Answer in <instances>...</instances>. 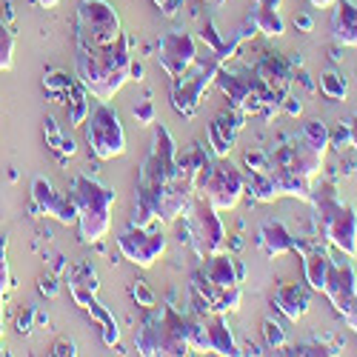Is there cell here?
Returning <instances> with one entry per match:
<instances>
[{"label":"cell","instance_id":"e0dca14e","mask_svg":"<svg viewBox=\"0 0 357 357\" xmlns=\"http://www.w3.org/2000/svg\"><path fill=\"white\" fill-rule=\"evenodd\" d=\"M241 129H243V114L234 112V109L218 114L215 121L209 123V146L215 149L218 158H226L231 152L234 137H237V132H241Z\"/></svg>","mask_w":357,"mask_h":357},{"label":"cell","instance_id":"7a4b0ae2","mask_svg":"<svg viewBox=\"0 0 357 357\" xmlns=\"http://www.w3.org/2000/svg\"><path fill=\"white\" fill-rule=\"evenodd\" d=\"M77 77L83 89L100 103H109L121 86L129 80V63H132V40L129 35H121L114 43L103 49H77Z\"/></svg>","mask_w":357,"mask_h":357},{"label":"cell","instance_id":"8992f818","mask_svg":"<svg viewBox=\"0 0 357 357\" xmlns=\"http://www.w3.org/2000/svg\"><path fill=\"white\" fill-rule=\"evenodd\" d=\"M220 66H223L220 57L212 49H206V54L197 52L195 63L183 75L172 77V109L177 114H183V117H195L197 109H200V100L206 95V89L215 83Z\"/></svg>","mask_w":357,"mask_h":357},{"label":"cell","instance_id":"5b68a950","mask_svg":"<svg viewBox=\"0 0 357 357\" xmlns=\"http://www.w3.org/2000/svg\"><path fill=\"white\" fill-rule=\"evenodd\" d=\"M69 195L75 197L77 206V229L83 243H98L109 234L112 226V206H114V192L95 177L77 174L72 181Z\"/></svg>","mask_w":357,"mask_h":357},{"label":"cell","instance_id":"30bf717a","mask_svg":"<svg viewBox=\"0 0 357 357\" xmlns=\"http://www.w3.org/2000/svg\"><path fill=\"white\" fill-rule=\"evenodd\" d=\"M243 192H246L243 172L231 166L229 160H218V163H212L209 177H206V183L200 186L197 195H203L218 212H223V209H234V206L241 203Z\"/></svg>","mask_w":357,"mask_h":357},{"label":"cell","instance_id":"ffe728a7","mask_svg":"<svg viewBox=\"0 0 357 357\" xmlns=\"http://www.w3.org/2000/svg\"><path fill=\"white\" fill-rule=\"evenodd\" d=\"M332 12V38L340 46L357 49V6L351 0H335Z\"/></svg>","mask_w":357,"mask_h":357},{"label":"cell","instance_id":"7402d4cb","mask_svg":"<svg viewBox=\"0 0 357 357\" xmlns=\"http://www.w3.org/2000/svg\"><path fill=\"white\" fill-rule=\"evenodd\" d=\"M206 335H209V351L223 354V357L241 354V349H237L234 335L229 329V323L223 320V314H206Z\"/></svg>","mask_w":357,"mask_h":357},{"label":"cell","instance_id":"ba28073f","mask_svg":"<svg viewBox=\"0 0 357 357\" xmlns=\"http://www.w3.org/2000/svg\"><path fill=\"white\" fill-rule=\"evenodd\" d=\"M83 129H86V143L98 160H112L126 152L123 123L109 103H100L89 112V117L83 121Z\"/></svg>","mask_w":357,"mask_h":357},{"label":"cell","instance_id":"277c9868","mask_svg":"<svg viewBox=\"0 0 357 357\" xmlns=\"http://www.w3.org/2000/svg\"><path fill=\"white\" fill-rule=\"evenodd\" d=\"M135 346L140 354H189V314L174 306H152L135 332Z\"/></svg>","mask_w":357,"mask_h":357},{"label":"cell","instance_id":"603a6c76","mask_svg":"<svg viewBox=\"0 0 357 357\" xmlns=\"http://www.w3.org/2000/svg\"><path fill=\"white\" fill-rule=\"evenodd\" d=\"M329 269H332V257L326 255L323 249H309V252H303V275H306L309 289L323 291L326 278H329Z\"/></svg>","mask_w":357,"mask_h":357},{"label":"cell","instance_id":"44dd1931","mask_svg":"<svg viewBox=\"0 0 357 357\" xmlns=\"http://www.w3.org/2000/svg\"><path fill=\"white\" fill-rule=\"evenodd\" d=\"M255 72H257V77L272 89V92L283 100L286 95H289V83H291V72H289V66L280 61V57H275V54H269V57H263V61L255 66Z\"/></svg>","mask_w":357,"mask_h":357},{"label":"cell","instance_id":"d590c367","mask_svg":"<svg viewBox=\"0 0 357 357\" xmlns=\"http://www.w3.org/2000/svg\"><path fill=\"white\" fill-rule=\"evenodd\" d=\"M280 109L289 112V114H301V112H303V103L297 100V98H291V95H286V98L280 100Z\"/></svg>","mask_w":357,"mask_h":357},{"label":"cell","instance_id":"836d02e7","mask_svg":"<svg viewBox=\"0 0 357 357\" xmlns=\"http://www.w3.org/2000/svg\"><path fill=\"white\" fill-rule=\"evenodd\" d=\"M132 297L137 301V306H143V309H152V306H155V294L149 291L143 283H135V286H132Z\"/></svg>","mask_w":357,"mask_h":357},{"label":"cell","instance_id":"4316f807","mask_svg":"<svg viewBox=\"0 0 357 357\" xmlns=\"http://www.w3.org/2000/svg\"><path fill=\"white\" fill-rule=\"evenodd\" d=\"M301 137L314 149V152H320V155H326V149L332 146V132L326 129L323 121H314V117L301 126Z\"/></svg>","mask_w":357,"mask_h":357},{"label":"cell","instance_id":"8d00e7d4","mask_svg":"<svg viewBox=\"0 0 357 357\" xmlns=\"http://www.w3.org/2000/svg\"><path fill=\"white\" fill-rule=\"evenodd\" d=\"M43 83H46V89H72V83L66 80V75H52Z\"/></svg>","mask_w":357,"mask_h":357},{"label":"cell","instance_id":"ee69618b","mask_svg":"<svg viewBox=\"0 0 357 357\" xmlns=\"http://www.w3.org/2000/svg\"><path fill=\"white\" fill-rule=\"evenodd\" d=\"M38 3H40L43 9H54V6H57V0H38Z\"/></svg>","mask_w":357,"mask_h":357},{"label":"cell","instance_id":"5bb4252c","mask_svg":"<svg viewBox=\"0 0 357 357\" xmlns=\"http://www.w3.org/2000/svg\"><path fill=\"white\" fill-rule=\"evenodd\" d=\"M323 291L329 294L332 306L346 314L354 301H357V275H354V266L349 260H332V269H329V278H326V286Z\"/></svg>","mask_w":357,"mask_h":357},{"label":"cell","instance_id":"ac0fdd59","mask_svg":"<svg viewBox=\"0 0 357 357\" xmlns=\"http://www.w3.org/2000/svg\"><path fill=\"white\" fill-rule=\"evenodd\" d=\"M275 306H278V312H280L286 320L297 323V320H301V317L309 312L312 294H309V289H306L303 283H283V286H278V291H275Z\"/></svg>","mask_w":357,"mask_h":357},{"label":"cell","instance_id":"6da1fadb","mask_svg":"<svg viewBox=\"0 0 357 357\" xmlns=\"http://www.w3.org/2000/svg\"><path fill=\"white\" fill-rule=\"evenodd\" d=\"M174 160H177V146L174 137L169 135L166 126L155 129L152 137V152L143 160L137 186H135V209L129 223L132 226H152L158 223V203L163 195V186L169 183V177L174 174Z\"/></svg>","mask_w":357,"mask_h":357},{"label":"cell","instance_id":"4fadbf2b","mask_svg":"<svg viewBox=\"0 0 357 357\" xmlns=\"http://www.w3.org/2000/svg\"><path fill=\"white\" fill-rule=\"evenodd\" d=\"M197 57V40L183 32V29H174V32H166L158 43V63L169 77L183 75Z\"/></svg>","mask_w":357,"mask_h":357},{"label":"cell","instance_id":"cb8c5ba5","mask_svg":"<svg viewBox=\"0 0 357 357\" xmlns=\"http://www.w3.org/2000/svg\"><path fill=\"white\" fill-rule=\"evenodd\" d=\"M243 181H246V192L260 200V203H272L278 200V189H275V181L269 169H246L243 172Z\"/></svg>","mask_w":357,"mask_h":357},{"label":"cell","instance_id":"d6986e66","mask_svg":"<svg viewBox=\"0 0 357 357\" xmlns=\"http://www.w3.org/2000/svg\"><path fill=\"white\" fill-rule=\"evenodd\" d=\"M257 246H260L263 255L278 257V255L294 252L297 241H294V234H291L280 220H266V223L257 229Z\"/></svg>","mask_w":357,"mask_h":357},{"label":"cell","instance_id":"f6af8a7d","mask_svg":"<svg viewBox=\"0 0 357 357\" xmlns=\"http://www.w3.org/2000/svg\"><path fill=\"white\" fill-rule=\"evenodd\" d=\"M255 3H263V6H280V0H255Z\"/></svg>","mask_w":357,"mask_h":357},{"label":"cell","instance_id":"3957f363","mask_svg":"<svg viewBox=\"0 0 357 357\" xmlns=\"http://www.w3.org/2000/svg\"><path fill=\"white\" fill-rule=\"evenodd\" d=\"M309 203L317 212L314 215L317 231L346 257H357V212H354V206H349L337 197L335 183H329V181H320V186L312 183Z\"/></svg>","mask_w":357,"mask_h":357},{"label":"cell","instance_id":"9c48e42d","mask_svg":"<svg viewBox=\"0 0 357 357\" xmlns=\"http://www.w3.org/2000/svg\"><path fill=\"white\" fill-rule=\"evenodd\" d=\"M186 218V234L189 243L195 246L197 257H209L226 246V229L218 218V209L206 200L203 195H195L189 209L183 212Z\"/></svg>","mask_w":357,"mask_h":357},{"label":"cell","instance_id":"e575fe53","mask_svg":"<svg viewBox=\"0 0 357 357\" xmlns=\"http://www.w3.org/2000/svg\"><path fill=\"white\" fill-rule=\"evenodd\" d=\"M332 143L340 146V149H343V146H351V126H349V121L340 123V126L332 132Z\"/></svg>","mask_w":357,"mask_h":357},{"label":"cell","instance_id":"52a82bcc","mask_svg":"<svg viewBox=\"0 0 357 357\" xmlns=\"http://www.w3.org/2000/svg\"><path fill=\"white\" fill-rule=\"evenodd\" d=\"M123 35L121 17L106 0H80L77 6V49H103Z\"/></svg>","mask_w":357,"mask_h":357},{"label":"cell","instance_id":"d6a6232c","mask_svg":"<svg viewBox=\"0 0 357 357\" xmlns=\"http://www.w3.org/2000/svg\"><path fill=\"white\" fill-rule=\"evenodd\" d=\"M72 103H75V106H72V123H75V126H83V121L89 117V112H92V106L86 103V95H77Z\"/></svg>","mask_w":357,"mask_h":357},{"label":"cell","instance_id":"f546056e","mask_svg":"<svg viewBox=\"0 0 357 357\" xmlns=\"http://www.w3.org/2000/svg\"><path fill=\"white\" fill-rule=\"evenodd\" d=\"M263 337H266V346L275 349V351L286 349V332L278 320H263Z\"/></svg>","mask_w":357,"mask_h":357},{"label":"cell","instance_id":"d4e9b609","mask_svg":"<svg viewBox=\"0 0 357 357\" xmlns=\"http://www.w3.org/2000/svg\"><path fill=\"white\" fill-rule=\"evenodd\" d=\"M249 20L255 23L257 32L269 35V38H280V35L286 32V23H283V17H280L278 6H263V3H255V9H252V15H249Z\"/></svg>","mask_w":357,"mask_h":357},{"label":"cell","instance_id":"7c38bea8","mask_svg":"<svg viewBox=\"0 0 357 357\" xmlns=\"http://www.w3.org/2000/svg\"><path fill=\"white\" fill-rule=\"evenodd\" d=\"M269 163L272 166H283V169H289L294 174L306 177V181H312V183L317 181L320 172H323V155L314 152V149L301 135L286 140L283 146H278L275 152H269Z\"/></svg>","mask_w":357,"mask_h":357},{"label":"cell","instance_id":"60d3db41","mask_svg":"<svg viewBox=\"0 0 357 357\" xmlns=\"http://www.w3.org/2000/svg\"><path fill=\"white\" fill-rule=\"evenodd\" d=\"M54 354H75V343H54Z\"/></svg>","mask_w":357,"mask_h":357},{"label":"cell","instance_id":"2e32d148","mask_svg":"<svg viewBox=\"0 0 357 357\" xmlns=\"http://www.w3.org/2000/svg\"><path fill=\"white\" fill-rule=\"evenodd\" d=\"M206 263H203V278L209 280V283H215V286H223V289H229V286H237L243 280V275H246V266L241 263V260H234L231 255H226L223 249L220 252H215V255H209V257H203Z\"/></svg>","mask_w":357,"mask_h":357},{"label":"cell","instance_id":"ab89813d","mask_svg":"<svg viewBox=\"0 0 357 357\" xmlns=\"http://www.w3.org/2000/svg\"><path fill=\"white\" fill-rule=\"evenodd\" d=\"M294 26L303 29V32H312V17H309V15H297V17H294Z\"/></svg>","mask_w":357,"mask_h":357},{"label":"cell","instance_id":"7bdbcfd3","mask_svg":"<svg viewBox=\"0 0 357 357\" xmlns=\"http://www.w3.org/2000/svg\"><path fill=\"white\" fill-rule=\"evenodd\" d=\"M309 3H312V6H317V9H326V6H332L335 0H309Z\"/></svg>","mask_w":357,"mask_h":357},{"label":"cell","instance_id":"4dcf8cb0","mask_svg":"<svg viewBox=\"0 0 357 357\" xmlns=\"http://www.w3.org/2000/svg\"><path fill=\"white\" fill-rule=\"evenodd\" d=\"M12 52H15V35L0 23V72L12 69Z\"/></svg>","mask_w":357,"mask_h":357},{"label":"cell","instance_id":"9a60e30c","mask_svg":"<svg viewBox=\"0 0 357 357\" xmlns=\"http://www.w3.org/2000/svg\"><path fill=\"white\" fill-rule=\"evenodd\" d=\"M32 197H35V206L54 218V220H61V223H77V206H75V197L72 195H61V192H54V186L46 181V177H35L32 181Z\"/></svg>","mask_w":357,"mask_h":357},{"label":"cell","instance_id":"8fae6325","mask_svg":"<svg viewBox=\"0 0 357 357\" xmlns=\"http://www.w3.org/2000/svg\"><path fill=\"white\" fill-rule=\"evenodd\" d=\"M117 249L126 260H132L140 269L155 266V260L166 252V234L155 226H132L117 234Z\"/></svg>","mask_w":357,"mask_h":357},{"label":"cell","instance_id":"b9f144b4","mask_svg":"<svg viewBox=\"0 0 357 357\" xmlns=\"http://www.w3.org/2000/svg\"><path fill=\"white\" fill-rule=\"evenodd\" d=\"M349 126H351V146L357 149V114H354L351 121H349Z\"/></svg>","mask_w":357,"mask_h":357},{"label":"cell","instance_id":"83f0119b","mask_svg":"<svg viewBox=\"0 0 357 357\" xmlns=\"http://www.w3.org/2000/svg\"><path fill=\"white\" fill-rule=\"evenodd\" d=\"M320 92L329 98V100H343L349 95V83H346V77L340 72L329 69V72L320 75Z\"/></svg>","mask_w":357,"mask_h":357},{"label":"cell","instance_id":"484cf974","mask_svg":"<svg viewBox=\"0 0 357 357\" xmlns=\"http://www.w3.org/2000/svg\"><path fill=\"white\" fill-rule=\"evenodd\" d=\"M69 289H72V297L86 309V303L95 297L98 291V278H95V269H89V266H83V269H77L69 280Z\"/></svg>","mask_w":357,"mask_h":357},{"label":"cell","instance_id":"74e56055","mask_svg":"<svg viewBox=\"0 0 357 357\" xmlns=\"http://www.w3.org/2000/svg\"><path fill=\"white\" fill-rule=\"evenodd\" d=\"M343 320L349 323V329H354V332H357V301H354V306H351V309L343 314Z\"/></svg>","mask_w":357,"mask_h":357},{"label":"cell","instance_id":"f35d334b","mask_svg":"<svg viewBox=\"0 0 357 357\" xmlns=\"http://www.w3.org/2000/svg\"><path fill=\"white\" fill-rule=\"evenodd\" d=\"M129 80H143V66L132 57V63H129Z\"/></svg>","mask_w":357,"mask_h":357},{"label":"cell","instance_id":"f1b7e54d","mask_svg":"<svg viewBox=\"0 0 357 357\" xmlns=\"http://www.w3.org/2000/svg\"><path fill=\"white\" fill-rule=\"evenodd\" d=\"M9 289V263H6V237H0V337H3V297Z\"/></svg>","mask_w":357,"mask_h":357},{"label":"cell","instance_id":"1f68e13d","mask_svg":"<svg viewBox=\"0 0 357 357\" xmlns=\"http://www.w3.org/2000/svg\"><path fill=\"white\" fill-rule=\"evenodd\" d=\"M132 114H135V121L137 123H143V126H149V123H155V103L152 100H137L135 103V109H132Z\"/></svg>","mask_w":357,"mask_h":357}]
</instances>
